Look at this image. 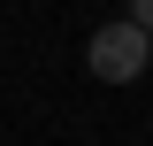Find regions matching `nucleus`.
<instances>
[{"mask_svg": "<svg viewBox=\"0 0 153 146\" xmlns=\"http://www.w3.org/2000/svg\"><path fill=\"white\" fill-rule=\"evenodd\" d=\"M84 62H92L100 85H138L146 62H153V31H138L130 16H123V23H100L92 46H84Z\"/></svg>", "mask_w": 153, "mask_h": 146, "instance_id": "f257e3e1", "label": "nucleus"}, {"mask_svg": "<svg viewBox=\"0 0 153 146\" xmlns=\"http://www.w3.org/2000/svg\"><path fill=\"white\" fill-rule=\"evenodd\" d=\"M130 23H138V31H153V0H130Z\"/></svg>", "mask_w": 153, "mask_h": 146, "instance_id": "f03ea898", "label": "nucleus"}]
</instances>
